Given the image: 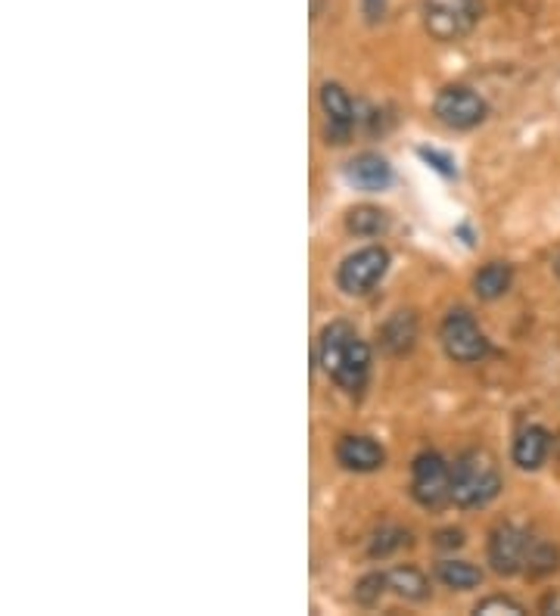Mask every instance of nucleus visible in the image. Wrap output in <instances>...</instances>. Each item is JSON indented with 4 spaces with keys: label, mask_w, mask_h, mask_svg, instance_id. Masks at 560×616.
I'll return each instance as SVG.
<instances>
[{
    "label": "nucleus",
    "mask_w": 560,
    "mask_h": 616,
    "mask_svg": "<svg viewBox=\"0 0 560 616\" xmlns=\"http://www.w3.org/2000/svg\"><path fill=\"white\" fill-rule=\"evenodd\" d=\"M511 284H514V268L508 265V262H489V265H482L477 271L474 293H477L479 299L492 303V299H501L511 289Z\"/></svg>",
    "instance_id": "obj_14"
},
{
    "label": "nucleus",
    "mask_w": 560,
    "mask_h": 616,
    "mask_svg": "<svg viewBox=\"0 0 560 616\" xmlns=\"http://www.w3.org/2000/svg\"><path fill=\"white\" fill-rule=\"evenodd\" d=\"M501 493V473L492 454L482 449H467L452 464V501L457 508H486Z\"/></svg>",
    "instance_id": "obj_2"
},
{
    "label": "nucleus",
    "mask_w": 560,
    "mask_h": 616,
    "mask_svg": "<svg viewBox=\"0 0 560 616\" xmlns=\"http://www.w3.org/2000/svg\"><path fill=\"white\" fill-rule=\"evenodd\" d=\"M417 156L430 165V168H436L439 175H445V178H455L457 175L455 159H452L449 153H439V150H430V146H420V150H417Z\"/></svg>",
    "instance_id": "obj_22"
},
{
    "label": "nucleus",
    "mask_w": 560,
    "mask_h": 616,
    "mask_svg": "<svg viewBox=\"0 0 560 616\" xmlns=\"http://www.w3.org/2000/svg\"><path fill=\"white\" fill-rule=\"evenodd\" d=\"M336 461L353 473H373L386 464V452L371 436H343L336 446Z\"/></svg>",
    "instance_id": "obj_10"
},
{
    "label": "nucleus",
    "mask_w": 560,
    "mask_h": 616,
    "mask_svg": "<svg viewBox=\"0 0 560 616\" xmlns=\"http://www.w3.org/2000/svg\"><path fill=\"white\" fill-rule=\"evenodd\" d=\"M408 545V533L405 530H395V526H383L380 533L373 535L371 542V557H390L395 548Z\"/></svg>",
    "instance_id": "obj_20"
},
{
    "label": "nucleus",
    "mask_w": 560,
    "mask_h": 616,
    "mask_svg": "<svg viewBox=\"0 0 560 616\" xmlns=\"http://www.w3.org/2000/svg\"><path fill=\"white\" fill-rule=\"evenodd\" d=\"M555 271H558V277H560V259H558V262H555Z\"/></svg>",
    "instance_id": "obj_25"
},
{
    "label": "nucleus",
    "mask_w": 560,
    "mask_h": 616,
    "mask_svg": "<svg viewBox=\"0 0 560 616\" xmlns=\"http://www.w3.org/2000/svg\"><path fill=\"white\" fill-rule=\"evenodd\" d=\"M477 20V0H424V25L436 42H461Z\"/></svg>",
    "instance_id": "obj_4"
},
{
    "label": "nucleus",
    "mask_w": 560,
    "mask_h": 616,
    "mask_svg": "<svg viewBox=\"0 0 560 616\" xmlns=\"http://www.w3.org/2000/svg\"><path fill=\"white\" fill-rule=\"evenodd\" d=\"M346 181L365 193H380L393 185V165L386 163L380 153H361L346 165Z\"/></svg>",
    "instance_id": "obj_11"
},
{
    "label": "nucleus",
    "mask_w": 560,
    "mask_h": 616,
    "mask_svg": "<svg viewBox=\"0 0 560 616\" xmlns=\"http://www.w3.org/2000/svg\"><path fill=\"white\" fill-rule=\"evenodd\" d=\"M558 548L555 545H548V542H541V538H533L529 542V557H526V570L533 576H541V573H551V570H558Z\"/></svg>",
    "instance_id": "obj_18"
},
{
    "label": "nucleus",
    "mask_w": 560,
    "mask_h": 616,
    "mask_svg": "<svg viewBox=\"0 0 560 616\" xmlns=\"http://www.w3.org/2000/svg\"><path fill=\"white\" fill-rule=\"evenodd\" d=\"M533 535L523 533L514 523H501L489 535V564L498 576H517L526 570Z\"/></svg>",
    "instance_id": "obj_8"
},
{
    "label": "nucleus",
    "mask_w": 560,
    "mask_h": 616,
    "mask_svg": "<svg viewBox=\"0 0 560 616\" xmlns=\"http://www.w3.org/2000/svg\"><path fill=\"white\" fill-rule=\"evenodd\" d=\"M318 365L339 390L358 395L371 380V346L358 336L353 324L333 321L318 336Z\"/></svg>",
    "instance_id": "obj_1"
},
{
    "label": "nucleus",
    "mask_w": 560,
    "mask_h": 616,
    "mask_svg": "<svg viewBox=\"0 0 560 616\" xmlns=\"http://www.w3.org/2000/svg\"><path fill=\"white\" fill-rule=\"evenodd\" d=\"M346 227L355 237H380L390 227V215L377 205H355L346 215Z\"/></svg>",
    "instance_id": "obj_17"
},
{
    "label": "nucleus",
    "mask_w": 560,
    "mask_h": 616,
    "mask_svg": "<svg viewBox=\"0 0 560 616\" xmlns=\"http://www.w3.org/2000/svg\"><path fill=\"white\" fill-rule=\"evenodd\" d=\"M321 109H324V119H327V128H324L327 144H349L355 128L353 97L336 82L321 84Z\"/></svg>",
    "instance_id": "obj_9"
},
{
    "label": "nucleus",
    "mask_w": 560,
    "mask_h": 616,
    "mask_svg": "<svg viewBox=\"0 0 560 616\" xmlns=\"http://www.w3.org/2000/svg\"><path fill=\"white\" fill-rule=\"evenodd\" d=\"M386 585H390V579L383 573H368L358 579V585H355V601L361 604V607H373L383 592H386Z\"/></svg>",
    "instance_id": "obj_19"
},
{
    "label": "nucleus",
    "mask_w": 560,
    "mask_h": 616,
    "mask_svg": "<svg viewBox=\"0 0 560 616\" xmlns=\"http://www.w3.org/2000/svg\"><path fill=\"white\" fill-rule=\"evenodd\" d=\"M386 271H390V252L383 247H365L343 259L336 271V284L346 296H368L383 281Z\"/></svg>",
    "instance_id": "obj_6"
},
{
    "label": "nucleus",
    "mask_w": 560,
    "mask_h": 616,
    "mask_svg": "<svg viewBox=\"0 0 560 616\" xmlns=\"http://www.w3.org/2000/svg\"><path fill=\"white\" fill-rule=\"evenodd\" d=\"M412 495L420 508L452 501V464L439 452H420L412 464Z\"/></svg>",
    "instance_id": "obj_5"
},
{
    "label": "nucleus",
    "mask_w": 560,
    "mask_h": 616,
    "mask_svg": "<svg viewBox=\"0 0 560 616\" xmlns=\"http://www.w3.org/2000/svg\"><path fill=\"white\" fill-rule=\"evenodd\" d=\"M439 343L445 355L457 362V365H477L489 355V340L477 324V318L467 311V308H452L445 318H442V328H439Z\"/></svg>",
    "instance_id": "obj_3"
},
{
    "label": "nucleus",
    "mask_w": 560,
    "mask_h": 616,
    "mask_svg": "<svg viewBox=\"0 0 560 616\" xmlns=\"http://www.w3.org/2000/svg\"><path fill=\"white\" fill-rule=\"evenodd\" d=\"M439 545L442 548H461L464 545V533L461 530H445V533H439Z\"/></svg>",
    "instance_id": "obj_24"
},
{
    "label": "nucleus",
    "mask_w": 560,
    "mask_h": 616,
    "mask_svg": "<svg viewBox=\"0 0 560 616\" xmlns=\"http://www.w3.org/2000/svg\"><path fill=\"white\" fill-rule=\"evenodd\" d=\"M390 589L405 601H427L430 597V579L420 573L417 567H395L386 573Z\"/></svg>",
    "instance_id": "obj_15"
},
{
    "label": "nucleus",
    "mask_w": 560,
    "mask_h": 616,
    "mask_svg": "<svg viewBox=\"0 0 560 616\" xmlns=\"http://www.w3.org/2000/svg\"><path fill=\"white\" fill-rule=\"evenodd\" d=\"M436 576L445 589H455V592H470L482 582V570L467 564V560H442L436 567Z\"/></svg>",
    "instance_id": "obj_16"
},
{
    "label": "nucleus",
    "mask_w": 560,
    "mask_h": 616,
    "mask_svg": "<svg viewBox=\"0 0 560 616\" xmlns=\"http://www.w3.org/2000/svg\"><path fill=\"white\" fill-rule=\"evenodd\" d=\"M436 119L455 131H470L477 125L486 122L489 116V106L479 97L474 87H464V84H449L436 94L433 103Z\"/></svg>",
    "instance_id": "obj_7"
},
{
    "label": "nucleus",
    "mask_w": 560,
    "mask_h": 616,
    "mask_svg": "<svg viewBox=\"0 0 560 616\" xmlns=\"http://www.w3.org/2000/svg\"><path fill=\"white\" fill-rule=\"evenodd\" d=\"M368 22H380L386 16V0H361Z\"/></svg>",
    "instance_id": "obj_23"
},
{
    "label": "nucleus",
    "mask_w": 560,
    "mask_h": 616,
    "mask_svg": "<svg viewBox=\"0 0 560 616\" xmlns=\"http://www.w3.org/2000/svg\"><path fill=\"white\" fill-rule=\"evenodd\" d=\"M548 449H551V436H548V430L529 424V427H523V430L517 433L511 458H514V464H517L520 471H539L541 464H545V458H548Z\"/></svg>",
    "instance_id": "obj_12"
},
{
    "label": "nucleus",
    "mask_w": 560,
    "mask_h": 616,
    "mask_svg": "<svg viewBox=\"0 0 560 616\" xmlns=\"http://www.w3.org/2000/svg\"><path fill=\"white\" fill-rule=\"evenodd\" d=\"M474 614L477 616H498V614L520 616V614H526V607H523L520 601H514V597L492 595V597H486V601H479L477 607H474Z\"/></svg>",
    "instance_id": "obj_21"
},
{
    "label": "nucleus",
    "mask_w": 560,
    "mask_h": 616,
    "mask_svg": "<svg viewBox=\"0 0 560 616\" xmlns=\"http://www.w3.org/2000/svg\"><path fill=\"white\" fill-rule=\"evenodd\" d=\"M417 343V318L415 311H395L390 321L380 328V346L390 355H408Z\"/></svg>",
    "instance_id": "obj_13"
}]
</instances>
